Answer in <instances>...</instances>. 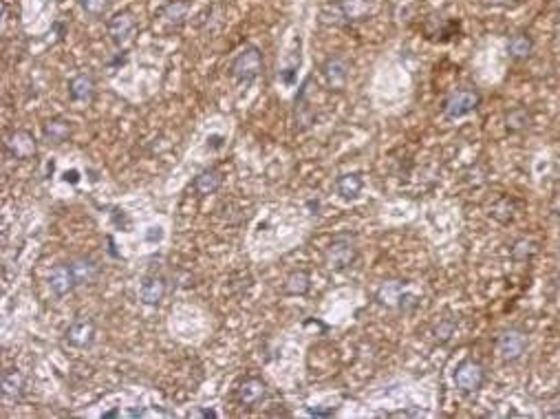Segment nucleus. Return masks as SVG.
Segmentation results:
<instances>
[{
  "instance_id": "nucleus-1",
  "label": "nucleus",
  "mask_w": 560,
  "mask_h": 419,
  "mask_svg": "<svg viewBox=\"0 0 560 419\" xmlns=\"http://www.w3.org/2000/svg\"><path fill=\"white\" fill-rule=\"evenodd\" d=\"M260 71H262V56L256 47L243 49L238 58L234 60V65H232V76L236 78L238 84H245V87H249V84L260 76Z\"/></svg>"
},
{
  "instance_id": "nucleus-2",
  "label": "nucleus",
  "mask_w": 560,
  "mask_h": 419,
  "mask_svg": "<svg viewBox=\"0 0 560 419\" xmlns=\"http://www.w3.org/2000/svg\"><path fill=\"white\" fill-rule=\"evenodd\" d=\"M355 258V240L351 236H335L324 251V263L329 269H346Z\"/></svg>"
},
{
  "instance_id": "nucleus-3",
  "label": "nucleus",
  "mask_w": 560,
  "mask_h": 419,
  "mask_svg": "<svg viewBox=\"0 0 560 419\" xmlns=\"http://www.w3.org/2000/svg\"><path fill=\"white\" fill-rule=\"evenodd\" d=\"M485 382V371L479 362L474 360H466L457 366V371H454V384H457V389H461L463 393H474L479 391Z\"/></svg>"
},
{
  "instance_id": "nucleus-4",
  "label": "nucleus",
  "mask_w": 560,
  "mask_h": 419,
  "mask_svg": "<svg viewBox=\"0 0 560 419\" xmlns=\"http://www.w3.org/2000/svg\"><path fill=\"white\" fill-rule=\"evenodd\" d=\"M479 102H481V98H479L477 91L461 89V91L452 93V95L448 98L443 111H446V117L448 120H459V117H463V115H468V113H472L474 109H477Z\"/></svg>"
},
{
  "instance_id": "nucleus-5",
  "label": "nucleus",
  "mask_w": 560,
  "mask_h": 419,
  "mask_svg": "<svg viewBox=\"0 0 560 419\" xmlns=\"http://www.w3.org/2000/svg\"><path fill=\"white\" fill-rule=\"evenodd\" d=\"M527 349V338H525V333L521 331H503L499 335V342H496V351H499L501 355V360L505 362H514V360H519L521 355L525 353Z\"/></svg>"
},
{
  "instance_id": "nucleus-6",
  "label": "nucleus",
  "mask_w": 560,
  "mask_h": 419,
  "mask_svg": "<svg viewBox=\"0 0 560 419\" xmlns=\"http://www.w3.org/2000/svg\"><path fill=\"white\" fill-rule=\"evenodd\" d=\"M7 152L14 157V159H31V157L36 155V148H38V141L36 137L31 135L29 131H14L12 135L7 137V144H5Z\"/></svg>"
},
{
  "instance_id": "nucleus-7",
  "label": "nucleus",
  "mask_w": 560,
  "mask_h": 419,
  "mask_svg": "<svg viewBox=\"0 0 560 419\" xmlns=\"http://www.w3.org/2000/svg\"><path fill=\"white\" fill-rule=\"evenodd\" d=\"M67 340L71 347L76 349H87L95 340V324L91 318H76L71 322V327L67 329Z\"/></svg>"
},
{
  "instance_id": "nucleus-8",
  "label": "nucleus",
  "mask_w": 560,
  "mask_h": 419,
  "mask_svg": "<svg viewBox=\"0 0 560 419\" xmlns=\"http://www.w3.org/2000/svg\"><path fill=\"white\" fill-rule=\"evenodd\" d=\"M133 34H135V18H133V14H128V12H120V14H115V16L111 18V23H109V36H111V40H113L117 47L128 45V42L133 40Z\"/></svg>"
},
{
  "instance_id": "nucleus-9",
  "label": "nucleus",
  "mask_w": 560,
  "mask_h": 419,
  "mask_svg": "<svg viewBox=\"0 0 560 419\" xmlns=\"http://www.w3.org/2000/svg\"><path fill=\"white\" fill-rule=\"evenodd\" d=\"M78 285L76 280V274H73V267L71 263H60L51 269V276H49V287L51 291L56 293L58 298L67 296V293Z\"/></svg>"
},
{
  "instance_id": "nucleus-10",
  "label": "nucleus",
  "mask_w": 560,
  "mask_h": 419,
  "mask_svg": "<svg viewBox=\"0 0 560 419\" xmlns=\"http://www.w3.org/2000/svg\"><path fill=\"white\" fill-rule=\"evenodd\" d=\"M322 73H324L326 84H329V89L340 91V89L344 87L346 78H348V65H346V60H344V58L333 56V58H329V60L324 62Z\"/></svg>"
},
{
  "instance_id": "nucleus-11",
  "label": "nucleus",
  "mask_w": 560,
  "mask_h": 419,
  "mask_svg": "<svg viewBox=\"0 0 560 419\" xmlns=\"http://www.w3.org/2000/svg\"><path fill=\"white\" fill-rule=\"evenodd\" d=\"M267 395V386L258 377H247L245 382H240L238 386V400L243 406H256L265 400Z\"/></svg>"
},
{
  "instance_id": "nucleus-12",
  "label": "nucleus",
  "mask_w": 560,
  "mask_h": 419,
  "mask_svg": "<svg viewBox=\"0 0 560 419\" xmlns=\"http://www.w3.org/2000/svg\"><path fill=\"white\" fill-rule=\"evenodd\" d=\"M166 296V282L159 276H148L142 280L139 287V298L144 305H159Z\"/></svg>"
},
{
  "instance_id": "nucleus-13",
  "label": "nucleus",
  "mask_w": 560,
  "mask_h": 419,
  "mask_svg": "<svg viewBox=\"0 0 560 419\" xmlns=\"http://www.w3.org/2000/svg\"><path fill=\"white\" fill-rule=\"evenodd\" d=\"M73 267V274H76V280L78 285H91V282L98 280L100 276V265L98 260H93L89 256H80L71 263Z\"/></svg>"
},
{
  "instance_id": "nucleus-14",
  "label": "nucleus",
  "mask_w": 560,
  "mask_h": 419,
  "mask_svg": "<svg viewBox=\"0 0 560 419\" xmlns=\"http://www.w3.org/2000/svg\"><path fill=\"white\" fill-rule=\"evenodd\" d=\"M25 393V375L18 369H7L3 373V397L5 400H20Z\"/></svg>"
},
{
  "instance_id": "nucleus-15",
  "label": "nucleus",
  "mask_w": 560,
  "mask_h": 419,
  "mask_svg": "<svg viewBox=\"0 0 560 419\" xmlns=\"http://www.w3.org/2000/svg\"><path fill=\"white\" fill-rule=\"evenodd\" d=\"M221 183H223V177H221V172L214 170V168H210V170H203L194 179V190L201 196H208V194H214L221 188Z\"/></svg>"
},
{
  "instance_id": "nucleus-16",
  "label": "nucleus",
  "mask_w": 560,
  "mask_h": 419,
  "mask_svg": "<svg viewBox=\"0 0 560 419\" xmlns=\"http://www.w3.org/2000/svg\"><path fill=\"white\" fill-rule=\"evenodd\" d=\"M71 98L76 102H91L95 95V82L91 76H78L69 87Z\"/></svg>"
},
{
  "instance_id": "nucleus-17",
  "label": "nucleus",
  "mask_w": 560,
  "mask_h": 419,
  "mask_svg": "<svg viewBox=\"0 0 560 419\" xmlns=\"http://www.w3.org/2000/svg\"><path fill=\"white\" fill-rule=\"evenodd\" d=\"M311 289V278L307 271H291V274L287 276V280H284V291L289 293V296H304Z\"/></svg>"
},
{
  "instance_id": "nucleus-18",
  "label": "nucleus",
  "mask_w": 560,
  "mask_h": 419,
  "mask_svg": "<svg viewBox=\"0 0 560 419\" xmlns=\"http://www.w3.org/2000/svg\"><path fill=\"white\" fill-rule=\"evenodd\" d=\"M335 190L342 199H355L362 190V177L353 172V174H342L340 179L335 181Z\"/></svg>"
},
{
  "instance_id": "nucleus-19",
  "label": "nucleus",
  "mask_w": 560,
  "mask_h": 419,
  "mask_svg": "<svg viewBox=\"0 0 560 419\" xmlns=\"http://www.w3.org/2000/svg\"><path fill=\"white\" fill-rule=\"evenodd\" d=\"M337 9L346 20H362L371 12V5H368V0H340Z\"/></svg>"
},
{
  "instance_id": "nucleus-20",
  "label": "nucleus",
  "mask_w": 560,
  "mask_h": 419,
  "mask_svg": "<svg viewBox=\"0 0 560 419\" xmlns=\"http://www.w3.org/2000/svg\"><path fill=\"white\" fill-rule=\"evenodd\" d=\"M71 135V126L65 120H49L45 124V139L49 144H62L67 141Z\"/></svg>"
},
{
  "instance_id": "nucleus-21",
  "label": "nucleus",
  "mask_w": 560,
  "mask_h": 419,
  "mask_svg": "<svg viewBox=\"0 0 560 419\" xmlns=\"http://www.w3.org/2000/svg\"><path fill=\"white\" fill-rule=\"evenodd\" d=\"M532 49H534L532 38L525 36V34H519V36H514L510 40V45H507V54H510V58H514V60H527L532 54Z\"/></svg>"
},
{
  "instance_id": "nucleus-22",
  "label": "nucleus",
  "mask_w": 560,
  "mask_h": 419,
  "mask_svg": "<svg viewBox=\"0 0 560 419\" xmlns=\"http://www.w3.org/2000/svg\"><path fill=\"white\" fill-rule=\"evenodd\" d=\"M401 285L399 282H386V285H382V289L377 291V300L382 302V305H397V302L401 300Z\"/></svg>"
},
{
  "instance_id": "nucleus-23",
  "label": "nucleus",
  "mask_w": 560,
  "mask_h": 419,
  "mask_svg": "<svg viewBox=\"0 0 560 419\" xmlns=\"http://www.w3.org/2000/svg\"><path fill=\"white\" fill-rule=\"evenodd\" d=\"M505 122H507V128H510L512 133H516V131L530 128L532 117H530V113H527L525 109H516V111H512L510 115H507Z\"/></svg>"
},
{
  "instance_id": "nucleus-24",
  "label": "nucleus",
  "mask_w": 560,
  "mask_h": 419,
  "mask_svg": "<svg viewBox=\"0 0 560 419\" xmlns=\"http://www.w3.org/2000/svg\"><path fill=\"white\" fill-rule=\"evenodd\" d=\"M188 14V5L186 3H172V5H168L164 9V14H161V20H166L168 25H181V20L186 18Z\"/></svg>"
},
{
  "instance_id": "nucleus-25",
  "label": "nucleus",
  "mask_w": 560,
  "mask_h": 419,
  "mask_svg": "<svg viewBox=\"0 0 560 419\" xmlns=\"http://www.w3.org/2000/svg\"><path fill=\"white\" fill-rule=\"evenodd\" d=\"M536 251H538V247H536V243H532V240H519V243L512 247V256L516 260H530Z\"/></svg>"
},
{
  "instance_id": "nucleus-26",
  "label": "nucleus",
  "mask_w": 560,
  "mask_h": 419,
  "mask_svg": "<svg viewBox=\"0 0 560 419\" xmlns=\"http://www.w3.org/2000/svg\"><path fill=\"white\" fill-rule=\"evenodd\" d=\"M82 7L87 9V12L91 16H100L107 12V7H109V0H84Z\"/></svg>"
},
{
  "instance_id": "nucleus-27",
  "label": "nucleus",
  "mask_w": 560,
  "mask_h": 419,
  "mask_svg": "<svg viewBox=\"0 0 560 419\" xmlns=\"http://www.w3.org/2000/svg\"><path fill=\"white\" fill-rule=\"evenodd\" d=\"M452 333H454V322L452 320H443L439 327L435 329V338L439 342H446V340L452 338Z\"/></svg>"
},
{
  "instance_id": "nucleus-28",
  "label": "nucleus",
  "mask_w": 560,
  "mask_h": 419,
  "mask_svg": "<svg viewBox=\"0 0 560 419\" xmlns=\"http://www.w3.org/2000/svg\"><path fill=\"white\" fill-rule=\"evenodd\" d=\"M146 238L148 240H161V229L159 227H150V229H148Z\"/></svg>"
},
{
  "instance_id": "nucleus-29",
  "label": "nucleus",
  "mask_w": 560,
  "mask_h": 419,
  "mask_svg": "<svg viewBox=\"0 0 560 419\" xmlns=\"http://www.w3.org/2000/svg\"><path fill=\"white\" fill-rule=\"evenodd\" d=\"M311 413H313V415H320V417H322V415H333V411H311Z\"/></svg>"
},
{
  "instance_id": "nucleus-30",
  "label": "nucleus",
  "mask_w": 560,
  "mask_h": 419,
  "mask_svg": "<svg viewBox=\"0 0 560 419\" xmlns=\"http://www.w3.org/2000/svg\"><path fill=\"white\" fill-rule=\"evenodd\" d=\"M80 3H84V0H80Z\"/></svg>"
}]
</instances>
